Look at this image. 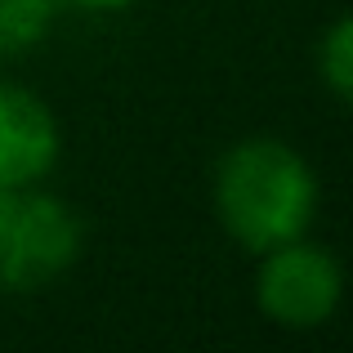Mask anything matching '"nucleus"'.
I'll return each mask as SVG.
<instances>
[{
    "instance_id": "39448f33",
    "label": "nucleus",
    "mask_w": 353,
    "mask_h": 353,
    "mask_svg": "<svg viewBox=\"0 0 353 353\" xmlns=\"http://www.w3.org/2000/svg\"><path fill=\"white\" fill-rule=\"evenodd\" d=\"M59 0H0V59H23L50 36Z\"/></svg>"
},
{
    "instance_id": "6e6552de",
    "label": "nucleus",
    "mask_w": 353,
    "mask_h": 353,
    "mask_svg": "<svg viewBox=\"0 0 353 353\" xmlns=\"http://www.w3.org/2000/svg\"><path fill=\"white\" fill-rule=\"evenodd\" d=\"M14 206H18V192L0 188V241H5V233H9V219H14Z\"/></svg>"
},
{
    "instance_id": "7ed1b4c3",
    "label": "nucleus",
    "mask_w": 353,
    "mask_h": 353,
    "mask_svg": "<svg viewBox=\"0 0 353 353\" xmlns=\"http://www.w3.org/2000/svg\"><path fill=\"white\" fill-rule=\"evenodd\" d=\"M85 246V224L68 201L41 188L18 192L9 233L0 241V286L14 295H32L54 286Z\"/></svg>"
},
{
    "instance_id": "20e7f679",
    "label": "nucleus",
    "mask_w": 353,
    "mask_h": 353,
    "mask_svg": "<svg viewBox=\"0 0 353 353\" xmlns=\"http://www.w3.org/2000/svg\"><path fill=\"white\" fill-rule=\"evenodd\" d=\"M59 121L36 90L0 81V188H36L59 165Z\"/></svg>"
},
{
    "instance_id": "f03ea898",
    "label": "nucleus",
    "mask_w": 353,
    "mask_h": 353,
    "mask_svg": "<svg viewBox=\"0 0 353 353\" xmlns=\"http://www.w3.org/2000/svg\"><path fill=\"white\" fill-rule=\"evenodd\" d=\"M340 300H345V273L327 246L295 237L259 255L255 304L273 327L318 331L336 318Z\"/></svg>"
},
{
    "instance_id": "423d86ee",
    "label": "nucleus",
    "mask_w": 353,
    "mask_h": 353,
    "mask_svg": "<svg viewBox=\"0 0 353 353\" xmlns=\"http://www.w3.org/2000/svg\"><path fill=\"white\" fill-rule=\"evenodd\" d=\"M318 81L336 103L353 99V18L340 14L318 41Z\"/></svg>"
},
{
    "instance_id": "0eeeda50",
    "label": "nucleus",
    "mask_w": 353,
    "mask_h": 353,
    "mask_svg": "<svg viewBox=\"0 0 353 353\" xmlns=\"http://www.w3.org/2000/svg\"><path fill=\"white\" fill-rule=\"evenodd\" d=\"M68 9H85V14H121V9L139 5V0H59Z\"/></svg>"
},
{
    "instance_id": "f257e3e1",
    "label": "nucleus",
    "mask_w": 353,
    "mask_h": 353,
    "mask_svg": "<svg viewBox=\"0 0 353 353\" xmlns=\"http://www.w3.org/2000/svg\"><path fill=\"white\" fill-rule=\"evenodd\" d=\"M210 201L224 233L250 255L309 237L318 215V174L291 143L273 134L237 139L210 174Z\"/></svg>"
}]
</instances>
